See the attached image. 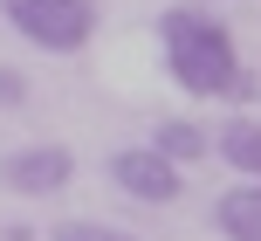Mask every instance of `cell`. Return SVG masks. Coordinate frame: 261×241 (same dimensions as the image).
I'll list each match as a JSON object with an SVG mask.
<instances>
[{"label":"cell","instance_id":"9c48e42d","mask_svg":"<svg viewBox=\"0 0 261 241\" xmlns=\"http://www.w3.org/2000/svg\"><path fill=\"white\" fill-rule=\"evenodd\" d=\"M28 104V76L21 69H0V110H21Z\"/></svg>","mask_w":261,"mask_h":241},{"label":"cell","instance_id":"5b68a950","mask_svg":"<svg viewBox=\"0 0 261 241\" xmlns=\"http://www.w3.org/2000/svg\"><path fill=\"white\" fill-rule=\"evenodd\" d=\"M213 228L227 241H261V179H234L213 200Z\"/></svg>","mask_w":261,"mask_h":241},{"label":"cell","instance_id":"3957f363","mask_svg":"<svg viewBox=\"0 0 261 241\" xmlns=\"http://www.w3.org/2000/svg\"><path fill=\"white\" fill-rule=\"evenodd\" d=\"M110 186L130 193L138 207H172L179 186H186V173L172 159H158L151 145H117V152H110Z\"/></svg>","mask_w":261,"mask_h":241},{"label":"cell","instance_id":"6da1fadb","mask_svg":"<svg viewBox=\"0 0 261 241\" xmlns=\"http://www.w3.org/2000/svg\"><path fill=\"white\" fill-rule=\"evenodd\" d=\"M158 49H165V69L186 97H213V104H248L254 76L234 49V28L206 7H165L158 14Z\"/></svg>","mask_w":261,"mask_h":241},{"label":"cell","instance_id":"8992f818","mask_svg":"<svg viewBox=\"0 0 261 241\" xmlns=\"http://www.w3.org/2000/svg\"><path fill=\"white\" fill-rule=\"evenodd\" d=\"M213 152L234 165V179H261V117H227L213 131Z\"/></svg>","mask_w":261,"mask_h":241},{"label":"cell","instance_id":"ba28073f","mask_svg":"<svg viewBox=\"0 0 261 241\" xmlns=\"http://www.w3.org/2000/svg\"><path fill=\"white\" fill-rule=\"evenodd\" d=\"M48 241H138V234H124V228H110V221H55Z\"/></svg>","mask_w":261,"mask_h":241},{"label":"cell","instance_id":"52a82bcc","mask_svg":"<svg viewBox=\"0 0 261 241\" xmlns=\"http://www.w3.org/2000/svg\"><path fill=\"white\" fill-rule=\"evenodd\" d=\"M151 152H158V159H172V165L186 173V165H199V159L213 152V131H199L193 117H165V124L151 131Z\"/></svg>","mask_w":261,"mask_h":241},{"label":"cell","instance_id":"7a4b0ae2","mask_svg":"<svg viewBox=\"0 0 261 241\" xmlns=\"http://www.w3.org/2000/svg\"><path fill=\"white\" fill-rule=\"evenodd\" d=\"M0 14H7V28L28 41V49H41V55L90 49L96 21H103L96 0H0Z\"/></svg>","mask_w":261,"mask_h":241},{"label":"cell","instance_id":"277c9868","mask_svg":"<svg viewBox=\"0 0 261 241\" xmlns=\"http://www.w3.org/2000/svg\"><path fill=\"white\" fill-rule=\"evenodd\" d=\"M69 179H76V152L69 145H21L0 159V186L21 193V200H48V193H62Z\"/></svg>","mask_w":261,"mask_h":241}]
</instances>
